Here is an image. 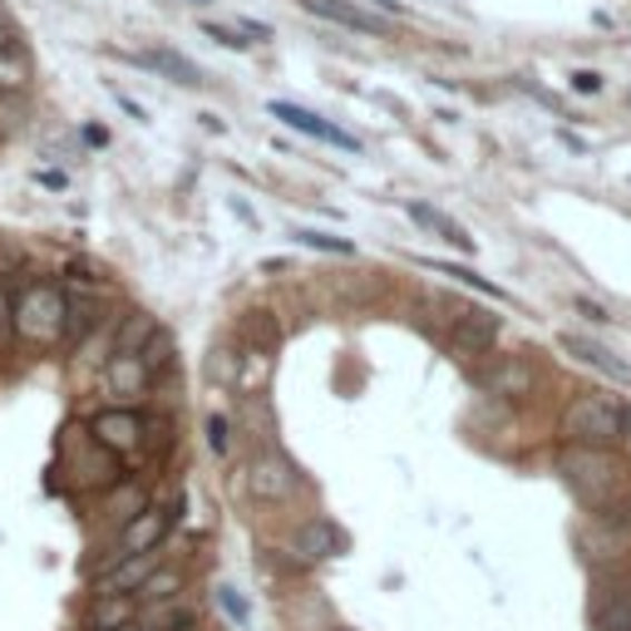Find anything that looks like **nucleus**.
Returning a JSON list of instances; mask_svg holds the SVG:
<instances>
[{
  "label": "nucleus",
  "mask_w": 631,
  "mask_h": 631,
  "mask_svg": "<svg viewBox=\"0 0 631 631\" xmlns=\"http://www.w3.org/2000/svg\"><path fill=\"white\" fill-rule=\"evenodd\" d=\"M558 469H562V479H568V489L578 493L588 509H597V513H607L612 503H622L631 493L627 469L617 464L607 450H582V444H572V450L562 454Z\"/></svg>",
  "instance_id": "f257e3e1"
},
{
  "label": "nucleus",
  "mask_w": 631,
  "mask_h": 631,
  "mask_svg": "<svg viewBox=\"0 0 631 631\" xmlns=\"http://www.w3.org/2000/svg\"><path fill=\"white\" fill-rule=\"evenodd\" d=\"M16 341H26V346H55V341H65V286L60 282H36L20 292Z\"/></svg>",
  "instance_id": "f03ea898"
},
{
  "label": "nucleus",
  "mask_w": 631,
  "mask_h": 631,
  "mask_svg": "<svg viewBox=\"0 0 631 631\" xmlns=\"http://www.w3.org/2000/svg\"><path fill=\"white\" fill-rule=\"evenodd\" d=\"M562 440L582 450H612L622 440V405L607 395H578L562 410Z\"/></svg>",
  "instance_id": "7ed1b4c3"
},
{
  "label": "nucleus",
  "mask_w": 631,
  "mask_h": 631,
  "mask_svg": "<svg viewBox=\"0 0 631 631\" xmlns=\"http://www.w3.org/2000/svg\"><path fill=\"white\" fill-rule=\"evenodd\" d=\"M178 509H183V503H174V509H158V503H148L144 513H134V519L119 528V538H114V548L105 553V562H95V572H99V568H109L114 558L148 553V548H164V543H168V528L178 523Z\"/></svg>",
  "instance_id": "20e7f679"
},
{
  "label": "nucleus",
  "mask_w": 631,
  "mask_h": 631,
  "mask_svg": "<svg viewBox=\"0 0 631 631\" xmlns=\"http://www.w3.org/2000/svg\"><path fill=\"white\" fill-rule=\"evenodd\" d=\"M302 489H306L302 469H296L282 450H262V454L247 464V493H252V499H262V503H286V499H296Z\"/></svg>",
  "instance_id": "39448f33"
},
{
  "label": "nucleus",
  "mask_w": 631,
  "mask_h": 631,
  "mask_svg": "<svg viewBox=\"0 0 631 631\" xmlns=\"http://www.w3.org/2000/svg\"><path fill=\"white\" fill-rule=\"evenodd\" d=\"M89 434H95L105 450L114 454H134L144 444V434H148V420L139 415V410H99V415H89L85 424Z\"/></svg>",
  "instance_id": "423d86ee"
},
{
  "label": "nucleus",
  "mask_w": 631,
  "mask_h": 631,
  "mask_svg": "<svg viewBox=\"0 0 631 631\" xmlns=\"http://www.w3.org/2000/svg\"><path fill=\"white\" fill-rule=\"evenodd\" d=\"M267 114H272V119H282V124H292L296 134H312V139L331 144V148H346V154H361V139H355V134L336 129V124H331V119H321V114L302 109V105H292V99H272Z\"/></svg>",
  "instance_id": "0eeeda50"
},
{
  "label": "nucleus",
  "mask_w": 631,
  "mask_h": 631,
  "mask_svg": "<svg viewBox=\"0 0 631 631\" xmlns=\"http://www.w3.org/2000/svg\"><path fill=\"white\" fill-rule=\"evenodd\" d=\"M312 16L321 20H331V26H346L355 30V36H390V20L385 16H375V10H365V6H355V0H302Z\"/></svg>",
  "instance_id": "6e6552de"
},
{
  "label": "nucleus",
  "mask_w": 631,
  "mask_h": 631,
  "mask_svg": "<svg viewBox=\"0 0 631 631\" xmlns=\"http://www.w3.org/2000/svg\"><path fill=\"white\" fill-rule=\"evenodd\" d=\"M479 385L489 390V395H503V400H523L533 395L538 385V371L523 361V355H503V361H493L484 375H479Z\"/></svg>",
  "instance_id": "1a4fd4ad"
},
{
  "label": "nucleus",
  "mask_w": 631,
  "mask_h": 631,
  "mask_svg": "<svg viewBox=\"0 0 631 631\" xmlns=\"http://www.w3.org/2000/svg\"><path fill=\"white\" fill-rule=\"evenodd\" d=\"M99 316H105V296H99L95 286L70 292L65 296V341H70V346H85V341L95 336Z\"/></svg>",
  "instance_id": "9d476101"
},
{
  "label": "nucleus",
  "mask_w": 631,
  "mask_h": 631,
  "mask_svg": "<svg viewBox=\"0 0 631 631\" xmlns=\"http://www.w3.org/2000/svg\"><path fill=\"white\" fill-rule=\"evenodd\" d=\"M292 553L302 558V562L336 558V553H346V533H341V528L331 523V519H312V523H302V533H296Z\"/></svg>",
  "instance_id": "9b49d317"
},
{
  "label": "nucleus",
  "mask_w": 631,
  "mask_h": 631,
  "mask_svg": "<svg viewBox=\"0 0 631 631\" xmlns=\"http://www.w3.org/2000/svg\"><path fill=\"white\" fill-rule=\"evenodd\" d=\"M129 65H139V70H154V75H164V79H174V85H208V75L198 70L193 60H183L178 50H139V55H124Z\"/></svg>",
  "instance_id": "f8f14e48"
},
{
  "label": "nucleus",
  "mask_w": 631,
  "mask_h": 631,
  "mask_svg": "<svg viewBox=\"0 0 631 631\" xmlns=\"http://www.w3.org/2000/svg\"><path fill=\"white\" fill-rule=\"evenodd\" d=\"M493 341H499V316H489V312H459L454 316V351L484 355V351H493Z\"/></svg>",
  "instance_id": "ddd939ff"
},
{
  "label": "nucleus",
  "mask_w": 631,
  "mask_h": 631,
  "mask_svg": "<svg viewBox=\"0 0 631 631\" xmlns=\"http://www.w3.org/2000/svg\"><path fill=\"white\" fill-rule=\"evenodd\" d=\"M592 627L597 631H631V582H612V588L597 592Z\"/></svg>",
  "instance_id": "4468645a"
},
{
  "label": "nucleus",
  "mask_w": 631,
  "mask_h": 631,
  "mask_svg": "<svg viewBox=\"0 0 631 631\" xmlns=\"http://www.w3.org/2000/svg\"><path fill=\"white\" fill-rule=\"evenodd\" d=\"M562 351L568 355H578L582 365H592V371H602V375H612V381H622V385H631V365L622 361V355H612L607 346H597V341H588V336H562Z\"/></svg>",
  "instance_id": "2eb2a0df"
},
{
  "label": "nucleus",
  "mask_w": 631,
  "mask_h": 631,
  "mask_svg": "<svg viewBox=\"0 0 631 631\" xmlns=\"http://www.w3.org/2000/svg\"><path fill=\"white\" fill-rule=\"evenodd\" d=\"M405 213L415 217L420 227H430V233H440V237H444V243H450V247H459V252H474V237H469V233H464V227L454 223L450 213L430 208V203H405Z\"/></svg>",
  "instance_id": "dca6fc26"
},
{
  "label": "nucleus",
  "mask_w": 631,
  "mask_h": 631,
  "mask_svg": "<svg viewBox=\"0 0 631 631\" xmlns=\"http://www.w3.org/2000/svg\"><path fill=\"white\" fill-rule=\"evenodd\" d=\"M139 612V597H89V631L129 627Z\"/></svg>",
  "instance_id": "f3484780"
},
{
  "label": "nucleus",
  "mask_w": 631,
  "mask_h": 631,
  "mask_svg": "<svg viewBox=\"0 0 631 631\" xmlns=\"http://www.w3.org/2000/svg\"><path fill=\"white\" fill-rule=\"evenodd\" d=\"M158 331V316L154 312H129L114 331V355H144V346L154 341Z\"/></svg>",
  "instance_id": "a211bd4d"
},
{
  "label": "nucleus",
  "mask_w": 631,
  "mask_h": 631,
  "mask_svg": "<svg viewBox=\"0 0 631 631\" xmlns=\"http://www.w3.org/2000/svg\"><path fill=\"white\" fill-rule=\"evenodd\" d=\"M243 341H247V351H252V355L277 351V346H282V326H277V316H272V312H247V316H243Z\"/></svg>",
  "instance_id": "6ab92c4d"
},
{
  "label": "nucleus",
  "mask_w": 631,
  "mask_h": 631,
  "mask_svg": "<svg viewBox=\"0 0 631 631\" xmlns=\"http://www.w3.org/2000/svg\"><path fill=\"white\" fill-rule=\"evenodd\" d=\"M26 89H30L26 45H6V50H0V95H26Z\"/></svg>",
  "instance_id": "aec40b11"
},
{
  "label": "nucleus",
  "mask_w": 631,
  "mask_h": 631,
  "mask_svg": "<svg viewBox=\"0 0 631 631\" xmlns=\"http://www.w3.org/2000/svg\"><path fill=\"white\" fill-rule=\"evenodd\" d=\"M144 509H148V493H144L139 479H119V484L109 489V519L119 523V528L129 523L134 513H144Z\"/></svg>",
  "instance_id": "412c9836"
},
{
  "label": "nucleus",
  "mask_w": 631,
  "mask_h": 631,
  "mask_svg": "<svg viewBox=\"0 0 631 631\" xmlns=\"http://www.w3.org/2000/svg\"><path fill=\"white\" fill-rule=\"evenodd\" d=\"M183 582H188V568H178V562H164V568H158L134 597H139V602H174V597L183 592Z\"/></svg>",
  "instance_id": "4be33fe9"
},
{
  "label": "nucleus",
  "mask_w": 631,
  "mask_h": 631,
  "mask_svg": "<svg viewBox=\"0 0 631 631\" xmlns=\"http://www.w3.org/2000/svg\"><path fill=\"white\" fill-rule=\"evenodd\" d=\"M420 267H430L434 277H450V282H459V286H474V292L493 296V302H509V292H503V286H493L489 277H479V272H469V267H454V262H434V257H420Z\"/></svg>",
  "instance_id": "5701e85b"
},
{
  "label": "nucleus",
  "mask_w": 631,
  "mask_h": 631,
  "mask_svg": "<svg viewBox=\"0 0 631 631\" xmlns=\"http://www.w3.org/2000/svg\"><path fill=\"white\" fill-rule=\"evenodd\" d=\"M292 243L296 247H312V252H331V257H351L355 243L336 233H321V227H292Z\"/></svg>",
  "instance_id": "b1692460"
},
{
  "label": "nucleus",
  "mask_w": 631,
  "mask_h": 631,
  "mask_svg": "<svg viewBox=\"0 0 631 631\" xmlns=\"http://www.w3.org/2000/svg\"><path fill=\"white\" fill-rule=\"evenodd\" d=\"M174 355H178L174 336H168V331L158 326V331H154V341H148V346H144V355H139V361H144V371L154 375V371H174Z\"/></svg>",
  "instance_id": "393cba45"
},
{
  "label": "nucleus",
  "mask_w": 631,
  "mask_h": 631,
  "mask_svg": "<svg viewBox=\"0 0 631 631\" xmlns=\"http://www.w3.org/2000/svg\"><path fill=\"white\" fill-rule=\"evenodd\" d=\"M16 346V296H10V282L0 277V351Z\"/></svg>",
  "instance_id": "a878e982"
},
{
  "label": "nucleus",
  "mask_w": 631,
  "mask_h": 631,
  "mask_svg": "<svg viewBox=\"0 0 631 631\" xmlns=\"http://www.w3.org/2000/svg\"><path fill=\"white\" fill-rule=\"evenodd\" d=\"M217 607L227 612V622H237V627H247L252 622V602L237 588H217Z\"/></svg>",
  "instance_id": "bb28decb"
},
{
  "label": "nucleus",
  "mask_w": 631,
  "mask_h": 631,
  "mask_svg": "<svg viewBox=\"0 0 631 631\" xmlns=\"http://www.w3.org/2000/svg\"><path fill=\"white\" fill-rule=\"evenodd\" d=\"M203 36L217 40V45H227V50H243V45H252V40H243V30H237V26H217V20L203 26Z\"/></svg>",
  "instance_id": "cd10ccee"
},
{
  "label": "nucleus",
  "mask_w": 631,
  "mask_h": 631,
  "mask_svg": "<svg viewBox=\"0 0 631 631\" xmlns=\"http://www.w3.org/2000/svg\"><path fill=\"white\" fill-rule=\"evenodd\" d=\"M208 375H213L217 385H237V365H233V355H227V351H213Z\"/></svg>",
  "instance_id": "c85d7f7f"
},
{
  "label": "nucleus",
  "mask_w": 631,
  "mask_h": 631,
  "mask_svg": "<svg viewBox=\"0 0 631 631\" xmlns=\"http://www.w3.org/2000/svg\"><path fill=\"white\" fill-rule=\"evenodd\" d=\"M208 444H213V454H227V450H233V434H227V415H208Z\"/></svg>",
  "instance_id": "c756f323"
},
{
  "label": "nucleus",
  "mask_w": 631,
  "mask_h": 631,
  "mask_svg": "<svg viewBox=\"0 0 631 631\" xmlns=\"http://www.w3.org/2000/svg\"><path fill=\"white\" fill-rule=\"evenodd\" d=\"M65 277L79 282V286H95L99 282V267H95V262H70V267H65Z\"/></svg>",
  "instance_id": "7c9ffc66"
},
{
  "label": "nucleus",
  "mask_w": 631,
  "mask_h": 631,
  "mask_svg": "<svg viewBox=\"0 0 631 631\" xmlns=\"http://www.w3.org/2000/svg\"><path fill=\"white\" fill-rule=\"evenodd\" d=\"M572 89H578V95H597V89H602V75H597V70H578V75H572Z\"/></svg>",
  "instance_id": "2f4dec72"
},
{
  "label": "nucleus",
  "mask_w": 631,
  "mask_h": 631,
  "mask_svg": "<svg viewBox=\"0 0 631 631\" xmlns=\"http://www.w3.org/2000/svg\"><path fill=\"white\" fill-rule=\"evenodd\" d=\"M16 109H20V95H0V124H6V129H16Z\"/></svg>",
  "instance_id": "473e14b6"
},
{
  "label": "nucleus",
  "mask_w": 631,
  "mask_h": 631,
  "mask_svg": "<svg viewBox=\"0 0 631 631\" xmlns=\"http://www.w3.org/2000/svg\"><path fill=\"white\" fill-rule=\"evenodd\" d=\"M6 45H20V30H16V20L0 10V50H6Z\"/></svg>",
  "instance_id": "72a5a7b5"
},
{
  "label": "nucleus",
  "mask_w": 631,
  "mask_h": 631,
  "mask_svg": "<svg viewBox=\"0 0 631 631\" xmlns=\"http://www.w3.org/2000/svg\"><path fill=\"white\" fill-rule=\"evenodd\" d=\"M572 306H578V312L588 316V321H597V326H602V321H607V312H602V306H597V302H588V296H578V302H572Z\"/></svg>",
  "instance_id": "f704fd0d"
},
{
  "label": "nucleus",
  "mask_w": 631,
  "mask_h": 631,
  "mask_svg": "<svg viewBox=\"0 0 631 631\" xmlns=\"http://www.w3.org/2000/svg\"><path fill=\"white\" fill-rule=\"evenodd\" d=\"M622 444L631 450V405H622Z\"/></svg>",
  "instance_id": "c9c22d12"
},
{
  "label": "nucleus",
  "mask_w": 631,
  "mask_h": 631,
  "mask_svg": "<svg viewBox=\"0 0 631 631\" xmlns=\"http://www.w3.org/2000/svg\"><path fill=\"white\" fill-rule=\"evenodd\" d=\"M233 213H237V217H243V223H257V213H252V208H247V203H243V198H237V203H233Z\"/></svg>",
  "instance_id": "e433bc0d"
},
{
  "label": "nucleus",
  "mask_w": 631,
  "mask_h": 631,
  "mask_svg": "<svg viewBox=\"0 0 631 631\" xmlns=\"http://www.w3.org/2000/svg\"><path fill=\"white\" fill-rule=\"evenodd\" d=\"M193 6H208V0H193Z\"/></svg>",
  "instance_id": "4c0bfd02"
}]
</instances>
